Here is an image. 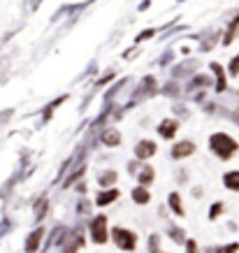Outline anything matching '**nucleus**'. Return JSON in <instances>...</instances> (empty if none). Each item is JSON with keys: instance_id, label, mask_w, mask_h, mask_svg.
<instances>
[{"instance_id": "obj_10", "label": "nucleus", "mask_w": 239, "mask_h": 253, "mask_svg": "<svg viewBox=\"0 0 239 253\" xmlns=\"http://www.w3.org/2000/svg\"><path fill=\"white\" fill-rule=\"evenodd\" d=\"M133 200L139 202V204H146V202H149V193H146V188H135L133 190Z\"/></svg>"}, {"instance_id": "obj_2", "label": "nucleus", "mask_w": 239, "mask_h": 253, "mask_svg": "<svg viewBox=\"0 0 239 253\" xmlns=\"http://www.w3.org/2000/svg\"><path fill=\"white\" fill-rule=\"evenodd\" d=\"M114 242L119 244V249H123V251H130V249L135 246V235H133L130 230L116 228V230H114Z\"/></svg>"}, {"instance_id": "obj_4", "label": "nucleus", "mask_w": 239, "mask_h": 253, "mask_svg": "<svg viewBox=\"0 0 239 253\" xmlns=\"http://www.w3.org/2000/svg\"><path fill=\"white\" fill-rule=\"evenodd\" d=\"M193 151H195L193 142H181V144H177V147L172 149V156H174V158H186Z\"/></svg>"}, {"instance_id": "obj_9", "label": "nucleus", "mask_w": 239, "mask_h": 253, "mask_svg": "<svg viewBox=\"0 0 239 253\" xmlns=\"http://www.w3.org/2000/svg\"><path fill=\"white\" fill-rule=\"evenodd\" d=\"M225 186L232 190H239V172H230L225 174Z\"/></svg>"}, {"instance_id": "obj_17", "label": "nucleus", "mask_w": 239, "mask_h": 253, "mask_svg": "<svg viewBox=\"0 0 239 253\" xmlns=\"http://www.w3.org/2000/svg\"><path fill=\"white\" fill-rule=\"evenodd\" d=\"M237 251V244H230V246H225V249H221L219 253H235Z\"/></svg>"}, {"instance_id": "obj_3", "label": "nucleus", "mask_w": 239, "mask_h": 253, "mask_svg": "<svg viewBox=\"0 0 239 253\" xmlns=\"http://www.w3.org/2000/svg\"><path fill=\"white\" fill-rule=\"evenodd\" d=\"M91 230H93V239L95 242L102 244L104 239H107V232H104V216H98L93 221V225H91Z\"/></svg>"}, {"instance_id": "obj_12", "label": "nucleus", "mask_w": 239, "mask_h": 253, "mask_svg": "<svg viewBox=\"0 0 239 253\" xmlns=\"http://www.w3.org/2000/svg\"><path fill=\"white\" fill-rule=\"evenodd\" d=\"M237 28H239V17H237V19H235V21H232V23H230V33H228V35H225V44H228L230 40L235 37V33H237Z\"/></svg>"}, {"instance_id": "obj_6", "label": "nucleus", "mask_w": 239, "mask_h": 253, "mask_svg": "<svg viewBox=\"0 0 239 253\" xmlns=\"http://www.w3.org/2000/svg\"><path fill=\"white\" fill-rule=\"evenodd\" d=\"M42 235H44V230H42V228H37V230L33 232L31 237H28V242H26V251H28V253H35V251H37V244H40Z\"/></svg>"}, {"instance_id": "obj_16", "label": "nucleus", "mask_w": 239, "mask_h": 253, "mask_svg": "<svg viewBox=\"0 0 239 253\" xmlns=\"http://www.w3.org/2000/svg\"><path fill=\"white\" fill-rule=\"evenodd\" d=\"M230 72H232V74H237V72H239V56L235 58V61H232V65H230Z\"/></svg>"}, {"instance_id": "obj_13", "label": "nucleus", "mask_w": 239, "mask_h": 253, "mask_svg": "<svg viewBox=\"0 0 239 253\" xmlns=\"http://www.w3.org/2000/svg\"><path fill=\"white\" fill-rule=\"evenodd\" d=\"M151 179H154V169L144 168V169H142V174H139V181H142V184H149Z\"/></svg>"}, {"instance_id": "obj_18", "label": "nucleus", "mask_w": 239, "mask_h": 253, "mask_svg": "<svg viewBox=\"0 0 239 253\" xmlns=\"http://www.w3.org/2000/svg\"><path fill=\"white\" fill-rule=\"evenodd\" d=\"M188 253H198V251H195V242L188 244Z\"/></svg>"}, {"instance_id": "obj_7", "label": "nucleus", "mask_w": 239, "mask_h": 253, "mask_svg": "<svg viewBox=\"0 0 239 253\" xmlns=\"http://www.w3.org/2000/svg\"><path fill=\"white\" fill-rule=\"evenodd\" d=\"M174 133H177V123H174V121H165V123L160 126V135H163V137L170 139Z\"/></svg>"}, {"instance_id": "obj_1", "label": "nucleus", "mask_w": 239, "mask_h": 253, "mask_svg": "<svg viewBox=\"0 0 239 253\" xmlns=\"http://www.w3.org/2000/svg\"><path fill=\"white\" fill-rule=\"evenodd\" d=\"M211 149L219 153L221 158H230V156L237 151V144H235V142H232L228 135L219 133V135H214V137H211Z\"/></svg>"}, {"instance_id": "obj_5", "label": "nucleus", "mask_w": 239, "mask_h": 253, "mask_svg": "<svg viewBox=\"0 0 239 253\" xmlns=\"http://www.w3.org/2000/svg\"><path fill=\"white\" fill-rule=\"evenodd\" d=\"M156 153V144L154 142H139L137 144V156L139 158H151Z\"/></svg>"}, {"instance_id": "obj_15", "label": "nucleus", "mask_w": 239, "mask_h": 253, "mask_svg": "<svg viewBox=\"0 0 239 253\" xmlns=\"http://www.w3.org/2000/svg\"><path fill=\"white\" fill-rule=\"evenodd\" d=\"M114 179H116V174H114V172H104V177L100 179V184H102V186H107V184H112Z\"/></svg>"}, {"instance_id": "obj_14", "label": "nucleus", "mask_w": 239, "mask_h": 253, "mask_svg": "<svg viewBox=\"0 0 239 253\" xmlns=\"http://www.w3.org/2000/svg\"><path fill=\"white\" fill-rule=\"evenodd\" d=\"M170 204H174V211H177L179 216L184 214V209H181V204H179V195H177V193H172V198H170Z\"/></svg>"}, {"instance_id": "obj_8", "label": "nucleus", "mask_w": 239, "mask_h": 253, "mask_svg": "<svg viewBox=\"0 0 239 253\" xmlns=\"http://www.w3.org/2000/svg\"><path fill=\"white\" fill-rule=\"evenodd\" d=\"M116 198H119V190H104V193L98 195V204H109V202L116 200Z\"/></svg>"}, {"instance_id": "obj_11", "label": "nucleus", "mask_w": 239, "mask_h": 253, "mask_svg": "<svg viewBox=\"0 0 239 253\" xmlns=\"http://www.w3.org/2000/svg\"><path fill=\"white\" fill-rule=\"evenodd\" d=\"M119 133H116V130H107V133H104L102 135V142L104 144H119Z\"/></svg>"}]
</instances>
